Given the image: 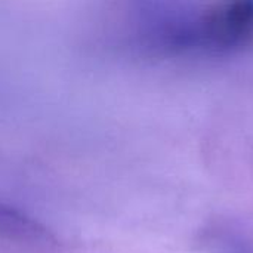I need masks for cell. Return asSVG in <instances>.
I'll return each instance as SVG.
<instances>
[{
  "label": "cell",
  "mask_w": 253,
  "mask_h": 253,
  "mask_svg": "<svg viewBox=\"0 0 253 253\" xmlns=\"http://www.w3.org/2000/svg\"><path fill=\"white\" fill-rule=\"evenodd\" d=\"M43 237V230L18 211L0 205V242L31 243Z\"/></svg>",
  "instance_id": "cell-1"
}]
</instances>
